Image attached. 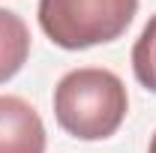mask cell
<instances>
[{
	"instance_id": "cell-1",
	"label": "cell",
	"mask_w": 156,
	"mask_h": 153,
	"mask_svg": "<svg viewBox=\"0 0 156 153\" xmlns=\"http://www.w3.org/2000/svg\"><path fill=\"white\" fill-rule=\"evenodd\" d=\"M126 84L111 69H72L54 87V117L60 129L81 141L111 138L126 120Z\"/></svg>"
},
{
	"instance_id": "cell-4",
	"label": "cell",
	"mask_w": 156,
	"mask_h": 153,
	"mask_svg": "<svg viewBox=\"0 0 156 153\" xmlns=\"http://www.w3.org/2000/svg\"><path fill=\"white\" fill-rule=\"evenodd\" d=\"M30 54V30L21 15L0 9V84L21 72Z\"/></svg>"
},
{
	"instance_id": "cell-2",
	"label": "cell",
	"mask_w": 156,
	"mask_h": 153,
	"mask_svg": "<svg viewBox=\"0 0 156 153\" xmlns=\"http://www.w3.org/2000/svg\"><path fill=\"white\" fill-rule=\"evenodd\" d=\"M138 12V0H39V27L54 45L81 51L120 39Z\"/></svg>"
},
{
	"instance_id": "cell-6",
	"label": "cell",
	"mask_w": 156,
	"mask_h": 153,
	"mask_svg": "<svg viewBox=\"0 0 156 153\" xmlns=\"http://www.w3.org/2000/svg\"><path fill=\"white\" fill-rule=\"evenodd\" d=\"M147 153H156V132H153V138H150V150Z\"/></svg>"
},
{
	"instance_id": "cell-5",
	"label": "cell",
	"mask_w": 156,
	"mask_h": 153,
	"mask_svg": "<svg viewBox=\"0 0 156 153\" xmlns=\"http://www.w3.org/2000/svg\"><path fill=\"white\" fill-rule=\"evenodd\" d=\"M132 72L141 87L156 93V15H150L132 45Z\"/></svg>"
},
{
	"instance_id": "cell-3",
	"label": "cell",
	"mask_w": 156,
	"mask_h": 153,
	"mask_svg": "<svg viewBox=\"0 0 156 153\" xmlns=\"http://www.w3.org/2000/svg\"><path fill=\"white\" fill-rule=\"evenodd\" d=\"M0 153H45V123L21 96H0Z\"/></svg>"
}]
</instances>
